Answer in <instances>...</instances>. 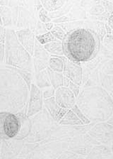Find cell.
<instances>
[{
    "label": "cell",
    "mask_w": 113,
    "mask_h": 159,
    "mask_svg": "<svg viewBox=\"0 0 113 159\" xmlns=\"http://www.w3.org/2000/svg\"><path fill=\"white\" fill-rule=\"evenodd\" d=\"M43 94L35 84H31L30 99L28 107L27 115L28 117L35 115L43 109Z\"/></svg>",
    "instance_id": "5b68a950"
},
{
    "label": "cell",
    "mask_w": 113,
    "mask_h": 159,
    "mask_svg": "<svg viewBox=\"0 0 113 159\" xmlns=\"http://www.w3.org/2000/svg\"><path fill=\"white\" fill-rule=\"evenodd\" d=\"M49 63H46V62L40 61V60L36 59L34 58L33 59V66L34 69H35L36 73H39V72L43 71L44 70H46L48 68Z\"/></svg>",
    "instance_id": "d4e9b609"
},
{
    "label": "cell",
    "mask_w": 113,
    "mask_h": 159,
    "mask_svg": "<svg viewBox=\"0 0 113 159\" xmlns=\"http://www.w3.org/2000/svg\"><path fill=\"white\" fill-rule=\"evenodd\" d=\"M8 1L2 0L1 4V20L3 22L4 26H10L12 23V11L9 7H6Z\"/></svg>",
    "instance_id": "7c38bea8"
},
{
    "label": "cell",
    "mask_w": 113,
    "mask_h": 159,
    "mask_svg": "<svg viewBox=\"0 0 113 159\" xmlns=\"http://www.w3.org/2000/svg\"><path fill=\"white\" fill-rule=\"evenodd\" d=\"M110 34H111L112 35V36H113V30H112V31H111V33H110Z\"/></svg>",
    "instance_id": "d590c367"
},
{
    "label": "cell",
    "mask_w": 113,
    "mask_h": 159,
    "mask_svg": "<svg viewBox=\"0 0 113 159\" xmlns=\"http://www.w3.org/2000/svg\"><path fill=\"white\" fill-rule=\"evenodd\" d=\"M44 103H45V107L47 110L48 111L49 114H50L51 117L57 123L60 122L61 119L64 117V116L69 111L68 109L62 108L56 103L55 97H52L50 98L45 99Z\"/></svg>",
    "instance_id": "9c48e42d"
},
{
    "label": "cell",
    "mask_w": 113,
    "mask_h": 159,
    "mask_svg": "<svg viewBox=\"0 0 113 159\" xmlns=\"http://www.w3.org/2000/svg\"><path fill=\"white\" fill-rule=\"evenodd\" d=\"M104 9H103V6L101 5H95L93 8L90 9V14L92 15H95V16H98L103 13Z\"/></svg>",
    "instance_id": "f546056e"
},
{
    "label": "cell",
    "mask_w": 113,
    "mask_h": 159,
    "mask_svg": "<svg viewBox=\"0 0 113 159\" xmlns=\"http://www.w3.org/2000/svg\"><path fill=\"white\" fill-rule=\"evenodd\" d=\"M36 85L40 88H43L45 87H50L51 83L50 77L48 73V70H44L43 71L37 73L36 75Z\"/></svg>",
    "instance_id": "e0dca14e"
},
{
    "label": "cell",
    "mask_w": 113,
    "mask_h": 159,
    "mask_svg": "<svg viewBox=\"0 0 113 159\" xmlns=\"http://www.w3.org/2000/svg\"><path fill=\"white\" fill-rule=\"evenodd\" d=\"M36 40L42 45L48 44L49 43H51V42L59 41L52 34L50 31L47 32L46 34H44L43 35H40V36H36Z\"/></svg>",
    "instance_id": "ffe728a7"
},
{
    "label": "cell",
    "mask_w": 113,
    "mask_h": 159,
    "mask_svg": "<svg viewBox=\"0 0 113 159\" xmlns=\"http://www.w3.org/2000/svg\"><path fill=\"white\" fill-rule=\"evenodd\" d=\"M72 110L76 114H77V116H78V118H79L81 120H82V122L84 124H90V121L89 119H88L86 116L84 114L82 113V111L80 110V109L78 107L77 105H75L73 107Z\"/></svg>",
    "instance_id": "484cf974"
},
{
    "label": "cell",
    "mask_w": 113,
    "mask_h": 159,
    "mask_svg": "<svg viewBox=\"0 0 113 159\" xmlns=\"http://www.w3.org/2000/svg\"><path fill=\"white\" fill-rule=\"evenodd\" d=\"M16 33L22 46L31 54V56H34V48L36 40H35V35L33 32L30 29H22L17 30Z\"/></svg>",
    "instance_id": "ba28073f"
},
{
    "label": "cell",
    "mask_w": 113,
    "mask_h": 159,
    "mask_svg": "<svg viewBox=\"0 0 113 159\" xmlns=\"http://www.w3.org/2000/svg\"><path fill=\"white\" fill-rule=\"evenodd\" d=\"M83 24V21H70L67 22V23L59 24L57 26L62 27L66 33L69 34L73 31L80 29Z\"/></svg>",
    "instance_id": "d6986e66"
},
{
    "label": "cell",
    "mask_w": 113,
    "mask_h": 159,
    "mask_svg": "<svg viewBox=\"0 0 113 159\" xmlns=\"http://www.w3.org/2000/svg\"><path fill=\"white\" fill-rule=\"evenodd\" d=\"M44 48H45L47 51L52 56H63L64 48H63V43L62 41H56L51 42L48 44L44 45Z\"/></svg>",
    "instance_id": "4fadbf2b"
},
{
    "label": "cell",
    "mask_w": 113,
    "mask_h": 159,
    "mask_svg": "<svg viewBox=\"0 0 113 159\" xmlns=\"http://www.w3.org/2000/svg\"><path fill=\"white\" fill-rule=\"evenodd\" d=\"M65 1L61 0H46V1H41L43 8L45 9L48 13L55 12L62 9L63 6L66 4Z\"/></svg>",
    "instance_id": "5bb4252c"
},
{
    "label": "cell",
    "mask_w": 113,
    "mask_h": 159,
    "mask_svg": "<svg viewBox=\"0 0 113 159\" xmlns=\"http://www.w3.org/2000/svg\"><path fill=\"white\" fill-rule=\"evenodd\" d=\"M55 88H49L48 89H45L43 93V98L45 99L50 98L52 97H54L55 94Z\"/></svg>",
    "instance_id": "4dcf8cb0"
},
{
    "label": "cell",
    "mask_w": 113,
    "mask_h": 159,
    "mask_svg": "<svg viewBox=\"0 0 113 159\" xmlns=\"http://www.w3.org/2000/svg\"><path fill=\"white\" fill-rule=\"evenodd\" d=\"M104 41L106 44L113 45V36L112 35H110V34L107 35V36H105Z\"/></svg>",
    "instance_id": "d6a6232c"
},
{
    "label": "cell",
    "mask_w": 113,
    "mask_h": 159,
    "mask_svg": "<svg viewBox=\"0 0 113 159\" xmlns=\"http://www.w3.org/2000/svg\"><path fill=\"white\" fill-rule=\"evenodd\" d=\"M2 149L1 157L2 159H8L13 158L14 156L18 155L20 151L22 143H19L16 141H10V139H2Z\"/></svg>",
    "instance_id": "30bf717a"
},
{
    "label": "cell",
    "mask_w": 113,
    "mask_h": 159,
    "mask_svg": "<svg viewBox=\"0 0 113 159\" xmlns=\"http://www.w3.org/2000/svg\"><path fill=\"white\" fill-rule=\"evenodd\" d=\"M96 42L91 32L80 29L67 35L63 41L64 53L69 61L79 66L80 62L88 61L95 51Z\"/></svg>",
    "instance_id": "6da1fadb"
},
{
    "label": "cell",
    "mask_w": 113,
    "mask_h": 159,
    "mask_svg": "<svg viewBox=\"0 0 113 159\" xmlns=\"http://www.w3.org/2000/svg\"><path fill=\"white\" fill-rule=\"evenodd\" d=\"M59 124H61V125L74 126H83L84 124L72 109L67 111V114L64 116V117L61 119Z\"/></svg>",
    "instance_id": "8fae6325"
},
{
    "label": "cell",
    "mask_w": 113,
    "mask_h": 159,
    "mask_svg": "<svg viewBox=\"0 0 113 159\" xmlns=\"http://www.w3.org/2000/svg\"><path fill=\"white\" fill-rule=\"evenodd\" d=\"M64 86L69 89L74 94L75 97H77L78 95V93H79L80 91L79 86L73 83L72 81H71L69 79L66 78V77H65V78H64Z\"/></svg>",
    "instance_id": "cb8c5ba5"
},
{
    "label": "cell",
    "mask_w": 113,
    "mask_h": 159,
    "mask_svg": "<svg viewBox=\"0 0 113 159\" xmlns=\"http://www.w3.org/2000/svg\"><path fill=\"white\" fill-rule=\"evenodd\" d=\"M108 26H110V29H112L113 30V14L110 15L108 19Z\"/></svg>",
    "instance_id": "e575fe53"
},
{
    "label": "cell",
    "mask_w": 113,
    "mask_h": 159,
    "mask_svg": "<svg viewBox=\"0 0 113 159\" xmlns=\"http://www.w3.org/2000/svg\"><path fill=\"white\" fill-rule=\"evenodd\" d=\"M75 95L68 88L65 86L58 88L55 92V99L56 103L61 107L65 109H72L75 105Z\"/></svg>",
    "instance_id": "52a82bcc"
},
{
    "label": "cell",
    "mask_w": 113,
    "mask_h": 159,
    "mask_svg": "<svg viewBox=\"0 0 113 159\" xmlns=\"http://www.w3.org/2000/svg\"><path fill=\"white\" fill-rule=\"evenodd\" d=\"M49 68L52 70L56 72V73H62L64 71V61L59 56H52L51 58L49 60Z\"/></svg>",
    "instance_id": "ac0fdd59"
},
{
    "label": "cell",
    "mask_w": 113,
    "mask_h": 159,
    "mask_svg": "<svg viewBox=\"0 0 113 159\" xmlns=\"http://www.w3.org/2000/svg\"><path fill=\"white\" fill-rule=\"evenodd\" d=\"M103 4L105 5V9H106V11H107L108 13L110 12H112L113 10V3L110 2H103Z\"/></svg>",
    "instance_id": "1f68e13d"
},
{
    "label": "cell",
    "mask_w": 113,
    "mask_h": 159,
    "mask_svg": "<svg viewBox=\"0 0 113 159\" xmlns=\"http://www.w3.org/2000/svg\"><path fill=\"white\" fill-rule=\"evenodd\" d=\"M5 63L14 68L31 72V54L19 41L16 31L11 29H6Z\"/></svg>",
    "instance_id": "3957f363"
},
{
    "label": "cell",
    "mask_w": 113,
    "mask_h": 159,
    "mask_svg": "<svg viewBox=\"0 0 113 159\" xmlns=\"http://www.w3.org/2000/svg\"><path fill=\"white\" fill-rule=\"evenodd\" d=\"M1 139H15L21 130V121L16 114L1 111Z\"/></svg>",
    "instance_id": "277c9868"
},
{
    "label": "cell",
    "mask_w": 113,
    "mask_h": 159,
    "mask_svg": "<svg viewBox=\"0 0 113 159\" xmlns=\"http://www.w3.org/2000/svg\"><path fill=\"white\" fill-rule=\"evenodd\" d=\"M66 3H67V4H65V6H64V7H62V8L60 9V10H58V11L52 12V13H48L50 18L57 19V18H60L61 16H63L65 14H67V12L69 11L71 7H72V5L70 4V2H67Z\"/></svg>",
    "instance_id": "44dd1931"
},
{
    "label": "cell",
    "mask_w": 113,
    "mask_h": 159,
    "mask_svg": "<svg viewBox=\"0 0 113 159\" xmlns=\"http://www.w3.org/2000/svg\"><path fill=\"white\" fill-rule=\"evenodd\" d=\"M19 76V74L14 67L2 66L1 81L10 87V89L9 91L1 90L2 111L5 110V111H10L19 112V111L23 109V107L24 108L26 99L19 96V94L27 98L28 93H19L17 88L26 86L27 84L21 76L15 85H14Z\"/></svg>",
    "instance_id": "7a4b0ae2"
},
{
    "label": "cell",
    "mask_w": 113,
    "mask_h": 159,
    "mask_svg": "<svg viewBox=\"0 0 113 159\" xmlns=\"http://www.w3.org/2000/svg\"><path fill=\"white\" fill-rule=\"evenodd\" d=\"M47 31H48V30H47L45 27V24H43V22H41L40 21V20H38L35 31L36 34H37V36H40V35L46 34Z\"/></svg>",
    "instance_id": "83f0119b"
},
{
    "label": "cell",
    "mask_w": 113,
    "mask_h": 159,
    "mask_svg": "<svg viewBox=\"0 0 113 159\" xmlns=\"http://www.w3.org/2000/svg\"><path fill=\"white\" fill-rule=\"evenodd\" d=\"M64 61V76L79 86L82 82V69L78 65L68 61L65 56H59Z\"/></svg>",
    "instance_id": "8992f818"
},
{
    "label": "cell",
    "mask_w": 113,
    "mask_h": 159,
    "mask_svg": "<svg viewBox=\"0 0 113 159\" xmlns=\"http://www.w3.org/2000/svg\"><path fill=\"white\" fill-rule=\"evenodd\" d=\"M76 19H73V18H69V17H67L66 16H61L60 18L55 19L52 20L53 23L55 24H65V23H67V22H70L72 21H75Z\"/></svg>",
    "instance_id": "f1b7e54d"
},
{
    "label": "cell",
    "mask_w": 113,
    "mask_h": 159,
    "mask_svg": "<svg viewBox=\"0 0 113 159\" xmlns=\"http://www.w3.org/2000/svg\"><path fill=\"white\" fill-rule=\"evenodd\" d=\"M51 33L53 35L55 38L58 40H60V41H64L67 37V33L64 31L62 27L55 25L54 26V28L51 30Z\"/></svg>",
    "instance_id": "7402d4cb"
},
{
    "label": "cell",
    "mask_w": 113,
    "mask_h": 159,
    "mask_svg": "<svg viewBox=\"0 0 113 159\" xmlns=\"http://www.w3.org/2000/svg\"><path fill=\"white\" fill-rule=\"evenodd\" d=\"M54 26H54V23L52 21L49 22V23H48V24H45V27L48 31H51V30L54 28Z\"/></svg>",
    "instance_id": "836d02e7"
},
{
    "label": "cell",
    "mask_w": 113,
    "mask_h": 159,
    "mask_svg": "<svg viewBox=\"0 0 113 159\" xmlns=\"http://www.w3.org/2000/svg\"><path fill=\"white\" fill-rule=\"evenodd\" d=\"M34 58L36 59L40 60V61L49 63V60H50V54L48 51H46L44 46H42L39 42L36 41L35 48H34Z\"/></svg>",
    "instance_id": "2e32d148"
},
{
    "label": "cell",
    "mask_w": 113,
    "mask_h": 159,
    "mask_svg": "<svg viewBox=\"0 0 113 159\" xmlns=\"http://www.w3.org/2000/svg\"><path fill=\"white\" fill-rule=\"evenodd\" d=\"M47 70H48L50 83L53 86V88L57 89L64 85V78H65V77L62 73H56V72L52 70L49 67L47 68Z\"/></svg>",
    "instance_id": "9a60e30c"
},
{
    "label": "cell",
    "mask_w": 113,
    "mask_h": 159,
    "mask_svg": "<svg viewBox=\"0 0 113 159\" xmlns=\"http://www.w3.org/2000/svg\"><path fill=\"white\" fill-rule=\"evenodd\" d=\"M38 12V16L39 19H40V21L43 22V24H48L49 22H51V19L50 18L48 15V12L46 11V10L43 8L40 9Z\"/></svg>",
    "instance_id": "4316f807"
},
{
    "label": "cell",
    "mask_w": 113,
    "mask_h": 159,
    "mask_svg": "<svg viewBox=\"0 0 113 159\" xmlns=\"http://www.w3.org/2000/svg\"><path fill=\"white\" fill-rule=\"evenodd\" d=\"M16 70L18 72V73L21 76V78H23L24 80L27 84V86L29 89H31V80H32V75H31V71H28V70H21V69H18L16 68Z\"/></svg>",
    "instance_id": "603a6c76"
}]
</instances>
